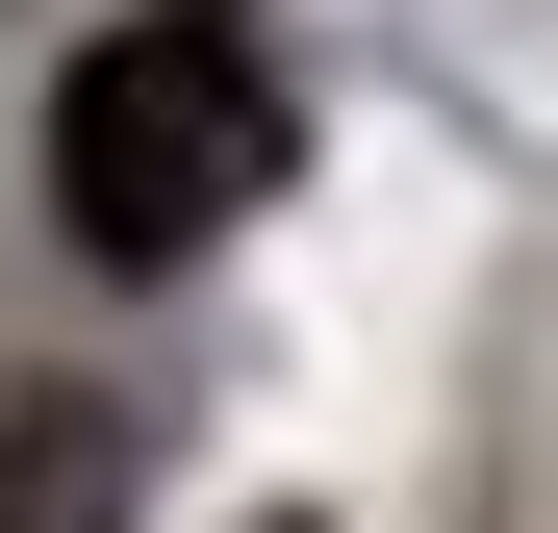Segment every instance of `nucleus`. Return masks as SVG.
<instances>
[{"label":"nucleus","instance_id":"1","mask_svg":"<svg viewBox=\"0 0 558 533\" xmlns=\"http://www.w3.org/2000/svg\"><path fill=\"white\" fill-rule=\"evenodd\" d=\"M279 153H305V102H279V51L229 26V0H153V26H102L51 76V204L76 254H204L279 204Z\"/></svg>","mask_w":558,"mask_h":533},{"label":"nucleus","instance_id":"2","mask_svg":"<svg viewBox=\"0 0 558 533\" xmlns=\"http://www.w3.org/2000/svg\"><path fill=\"white\" fill-rule=\"evenodd\" d=\"M128 483H153L128 407H0V533H128Z\"/></svg>","mask_w":558,"mask_h":533}]
</instances>
